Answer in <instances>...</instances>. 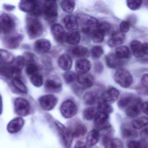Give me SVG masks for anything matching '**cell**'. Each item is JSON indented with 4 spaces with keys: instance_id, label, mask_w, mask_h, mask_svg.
I'll list each match as a JSON object with an SVG mask.
<instances>
[{
    "instance_id": "21",
    "label": "cell",
    "mask_w": 148,
    "mask_h": 148,
    "mask_svg": "<svg viewBox=\"0 0 148 148\" xmlns=\"http://www.w3.org/2000/svg\"><path fill=\"white\" fill-rule=\"evenodd\" d=\"M126 36L121 32H116L111 36L108 41L109 46L111 47H117L122 44L125 41Z\"/></svg>"
},
{
    "instance_id": "19",
    "label": "cell",
    "mask_w": 148,
    "mask_h": 148,
    "mask_svg": "<svg viewBox=\"0 0 148 148\" xmlns=\"http://www.w3.org/2000/svg\"><path fill=\"white\" fill-rule=\"evenodd\" d=\"M24 124V121L22 117H16L9 123L7 130L10 134H16L22 129Z\"/></svg>"
},
{
    "instance_id": "23",
    "label": "cell",
    "mask_w": 148,
    "mask_h": 148,
    "mask_svg": "<svg viewBox=\"0 0 148 148\" xmlns=\"http://www.w3.org/2000/svg\"><path fill=\"white\" fill-rule=\"evenodd\" d=\"M78 83L84 88H90L94 84L95 79L93 76L88 74H80L77 78Z\"/></svg>"
},
{
    "instance_id": "55",
    "label": "cell",
    "mask_w": 148,
    "mask_h": 148,
    "mask_svg": "<svg viewBox=\"0 0 148 148\" xmlns=\"http://www.w3.org/2000/svg\"><path fill=\"white\" fill-rule=\"evenodd\" d=\"M74 148H87V145L82 142L78 141L75 144Z\"/></svg>"
},
{
    "instance_id": "2",
    "label": "cell",
    "mask_w": 148,
    "mask_h": 148,
    "mask_svg": "<svg viewBox=\"0 0 148 148\" xmlns=\"http://www.w3.org/2000/svg\"><path fill=\"white\" fill-rule=\"evenodd\" d=\"M42 13L45 20L49 23H53L58 17V6L54 1H46L42 4Z\"/></svg>"
},
{
    "instance_id": "58",
    "label": "cell",
    "mask_w": 148,
    "mask_h": 148,
    "mask_svg": "<svg viewBox=\"0 0 148 148\" xmlns=\"http://www.w3.org/2000/svg\"><path fill=\"white\" fill-rule=\"evenodd\" d=\"M3 109V103L2 99L1 96L0 95V115L2 112Z\"/></svg>"
},
{
    "instance_id": "54",
    "label": "cell",
    "mask_w": 148,
    "mask_h": 148,
    "mask_svg": "<svg viewBox=\"0 0 148 148\" xmlns=\"http://www.w3.org/2000/svg\"><path fill=\"white\" fill-rule=\"evenodd\" d=\"M142 110L148 116V102H146L143 103L142 106Z\"/></svg>"
},
{
    "instance_id": "18",
    "label": "cell",
    "mask_w": 148,
    "mask_h": 148,
    "mask_svg": "<svg viewBox=\"0 0 148 148\" xmlns=\"http://www.w3.org/2000/svg\"><path fill=\"white\" fill-rule=\"evenodd\" d=\"M45 87L48 92L59 93L62 90V84L60 81L56 78H50L46 81Z\"/></svg>"
},
{
    "instance_id": "59",
    "label": "cell",
    "mask_w": 148,
    "mask_h": 148,
    "mask_svg": "<svg viewBox=\"0 0 148 148\" xmlns=\"http://www.w3.org/2000/svg\"><path fill=\"white\" fill-rule=\"evenodd\" d=\"M1 28H0V32H1Z\"/></svg>"
},
{
    "instance_id": "13",
    "label": "cell",
    "mask_w": 148,
    "mask_h": 148,
    "mask_svg": "<svg viewBox=\"0 0 148 148\" xmlns=\"http://www.w3.org/2000/svg\"><path fill=\"white\" fill-rule=\"evenodd\" d=\"M55 124L65 146L67 148H70L73 138L70 130L59 122L56 121Z\"/></svg>"
},
{
    "instance_id": "50",
    "label": "cell",
    "mask_w": 148,
    "mask_h": 148,
    "mask_svg": "<svg viewBox=\"0 0 148 148\" xmlns=\"http://www.w3.org/2000/svg\"><path fill=\"white\" fill-rule=\"evenodd\" d=\"M129 148H138L139 146V141L132 140L129 141L127 144Z\"/></svg>"
},
{
    "instance_id": "46",
    "label": "cell",
    "mask_w": 148,
    "mask_h": 148,
    "mask_svg": "<svg viewBox=\"0 0 148 148\" xmlns=\"http://www.w3.org/2000/svg\"><path fill=\"white\" fill-rule=\"evenodd\" d=\"M13 63L14 64V66H15L16 67L22 70L26 63V61L23 56H19L15 58Z\"/></svg>"
},
{
    "instance_id": "7",
    "label": "cell",
    "mask_w": 148,
    "mask_h": 148,
    "mask_svg": "<svg viewBox=\"0 0 148 148\" xmlns=\"http://www.w3.org/2000/svg\"><path fill=\"white\" fill-rule=\"evenodd\" d=\"M23 38V35L19 33L8 35L3 38V43L8 48L15 49L18 47Z\"/></svg>"
},
{
    "instance_id": "10",
    "label": "cell",
    "mask_w": 148,
    "mask_h": 148,
    "mask_svg": "<svg viewBox=\"0 0 148 148\" xmlns=\"http://www.w3.org/2000/svg\"><path fill=\"white\" fill-rule=\"evenodd\" d=\"M142 100L140 97L136 98L125 109L126 114L130 117H136L140 115L142 110Z\"/></svg>"
},
{
    "instance_id": "35",
    "label": "cell",
    "mask_w": 148,
    "mask_h": 148,
    "mask_svg": "<svg viewBox=\"0 0 148 148\" xmlns=\"http://www.w3.org/2000/svg\"><path fill=\"white\" fill-rule=\"evenodd\" d=\"M132 127L135 129H140L148 125V118L142 116L134 120L132 123Z\"/></svg>"
},
{
    "instance_id": "34",
    "label": "cell",
    "mask_w": 148,
    "mask_h": 148,
    "mask_svg": "<svg viewBox=\"0 0 148 148\" xmlns=\"http://www.w3.org/2000/svg\"><path fill=\"white\" fill-rule=\"evenodd\" d=\"M72 53L74 56L78 58H85L88 56L89 50L86 47L76 46L72 50Z\"/></svg>"
},
{
    "instance_id": "56",
    "label": "cell",
    "mask_w": 148,
    "mask_h": 148,
    "mask_svg": "<svg viewBox=\"0 0 148 148\" xmlns=\"http://www.w3.org/2000/svg\"><path fill=\"white\" fill-rule=\"evenodd\" d=\"M3 7L4 9L8 10V11H12V10H14L15 8V7L13 5L8 4H3Z\"/></svg>"
},
{
    "instance_id": "28",
    "label": "cell",
    "mask_w": 148,
    "mask_h": 148,
    "mask_svg": "<svg viewBox=\"0 0 148 148\" xmlns=\"http://www.w3.org/2000/svg\"><path fill=\"white\" fill-rule=\"evenodd\" d=\"M14 55L5 50L0 49V64L8 65L13 63L14 61Z\"/></svg>"
},
{
    "instance_id": "52",
    "label": "cell",
    "mask_w": 148,
    "mask_h": 148,
    "mask_svg": "<svg viewBox=\"0 0 148 148\" xmlns=\"http://www.w3.org/2000/svg\"><path fill=\"white\" fill-rule=\"evenodd\" d=\"M142 86L148 88V74H145L141 78Z\"/></svg>"
},
{
    "instance_id": "12",
    "label": "cell",
    "mask_w": 148,
    "mask_h": 148,
    "mask_svg": "<svg viewBox=\"0 0 148 148\" xmlns=\"http://www.w3.org/2000/svg\"><path fill=\"white\" fill-rule=\"evenodd\" d=\"M39 102L42 109L49 111L54 108L58 103V99L53 95H45L39 98Z\"/></svg>"
},
{
    "instance_id": "22",
    "label": "cell",
    "mask_w": 148,
    "mask_h": 148,
    "mask_svg": "<svg viewBox=\"0 0 148 148\" xmlns=\"http://www.w3.org/2000/svg\"><path fill=\"white\" fill-rule=\"evenodd\" d=\"M91 67L90 62L85 58H82L76 62V70L80 74H87Z\"/></svg>"
},
{
    "instance_id": "25",
    "label": "cell",
    "mask_w": 148,
    "mask_h": 148,
    "mask_svg": "<svg viewBox=\"0 0 148 148\" xmlns=\"http://www.w3.org/2000/svg\"><path fill=\"white\" fill-rule=\"evenodd\" d=\"M63 22L66 28L70 31H75L79 26L78 17L73 15H69L65 17Z\"/></svg>"
},
{
    "instance_id": "53",
    "label": "cell",
    "mask_w": 148,
    "mask_h": 148,
    "mask_svg": "<svg viewBox=\"0 0 148 148\" xmlns=\"http://www.w3.org/2000/svg\"><path fill=\"white\" fill-rule=\"evenodd\" d=\"M138 148H148V140L142 139L139 140Z\"/></svg>"
},
{
    "instance_id": "48",
    "label": "cell",
    "mask_w": 148,
    "mask_h": 148,
    "mask_svg": "<svg viewBox=\"0 0 148 148\" xmlns=\"http://www.w3.org/2000/svg\"><path fill=\"white\" fill-rule=\"evenodd\" d=\"M130 23L128 21H123L120 24V32L123 34L127 33L130 29Z\"/></svg>"
},
{
    "instance_id": "24",
    "label": "cell",
    "mask_w": 148,
    "mask_h": 148,
    "mask_svg": "<svg viewBox=\"0 0 148 148\" xmlns=\"http://www.w3.org/2000/svg\"><path fill=\"white\" fill-rule=\"evenodd\" d=\"M73 60L70 55L67 54L62 55L58 60L59 67L62 70L69 71L73 66Z\"/></svg>"
},
{
    "instance_id": "20",
    "label": "cell",
    "mask_w": 148,
    "mask_h": 148,
    "mask_svg": "<svg viewBox=\"0 0 148 148\" xmlns=\"http://www.w3.org/2000/svg\"><path fill=\"white\" fill-rule=\"evenodd\" d=\"M105 61L107 66L110 68H119L123 65L122 60L119 59L115 54L112 53L106 56Z\"/></svg>"
},
{
    "instance_id": "9",
    "label": "cell",
    "mask_w": 148,
    "mask_h": 148,
    "mask_svg": "<svg viewBox=\"0 0 148 148\" xmlns=\"http://www.w3.org/2000/svg\"><path fill=\"white\" fill-rule=\"evenodd\" d=\"M73 137L78 138L84 135L87 132L86 127L78 120H75L71 121L69 124V127Z\"/></svg>"
},
{
    "instance_id": "16",
    "label": "cell",
    "mask_w": 148,
    "mask_h": 148,
    "mask_svg": "<svg viewBox=\"0 0 148 148\" xmlns=\"http://www.w3.org/2000/svg\"><path fill=\"white\" fill-rule=\"evenodd\" d=\"M109 115L108 114L97 111L94 118L95 126L99 129H107L110 127L108 123Z\"/></svg>"
},
{
    "instance_id": "39",
    "label": "cell",
    "mask_w": 148,
    "mask_h": 148,
    "mask_svg": "<svg viewBox=\"0 0 148 148\" xmlns=\"http://www.w3.org/2000/svg\"><path fill=\"white\" fill-rule=\"evenodd\" d=\"M97 112V111L95 108H87L84 110L83 114L84 118L86 120H91L95 118Z\"/></svg>"
},
{
    "instance_id": "14",
    "label": "cell",
    "mask_w": 148,
    "mask_h": 148,
    "mask_svg": "<svg viewBox=\"0 0 148 148\" xmlns=\"http://www.w3.org/2000/svg\"><path fill=\"white\" fill-rule=\"evenodd\" d=\"M120 92L115 88L111 87L103 92L101 95L102 101L107 104L115 102L119 98Z\"/></svg>"
},
{
    "instance_id": "5",
    "label": "cell",
    "mask_w": 148,
    "mask_h": 148,
    "mask_svg": "<svg viewBox=\"0 0 148 148\" xmlns=\"http://www.w3.org/2000/svg\"><path fill=\"white\" fill-rule=\"evenodd\" d=\"M15 22L12 17L7 14L0 16V28L4 34H10L15 27Z\"/></svg>"
},
{
    "instance_id": "33",
    "label": "cell",
    "mask_w": 148,
    "mask_h": 148,
    "mask_svg": "<svg viewBox=\"0 0 148 148\" xmlns=\"http://www.w3.org/2000/svg\"><path fill=\"white\" fill-rule=\"evenodd\" d=\"M81 35L77 31H71L67 33L66 42L71 45H76L80 42Z\"/></svg>"
},
{
    "instance_id": "3",
    "label": "cell",
    "mask_w": 148,
    "mask_h": 148,
    "mask_svg": "<svg viewBox=\"0 0 148 148\" xmlns=\"http://www.w3.org/2000/svg\"><path fill=\"white\" fill-rule=\"evenodd\" d=\"M116 82L122 87H129L133 82V78L129 71L124 69H119L116 70L114 75Z\"/></svg>"
},
{
    "instance_id": "1",
    "label": "cell",
    "mask_w": 148,
    "mask_h": 148,
    "mask_svg": "<svg viewBox=\"0 0 148 148\" xmlns=\"http://www.w3.org/2000/svg\"><path fill=\"white\" fill-rule=\"evenodd\" d=\"M26 30L29 38L34 39L42 34L44 28L41 22L36 17L30 15L27 18Z\"/></svg>"
},
{
    "instance_id": "15",
    "label": "cell",
    "mask_w": 148,
    "mask_h": 148,
    "mask_svg": "<svg viewBox=\"0 0 148 148\" xmlns=\"http://www.w3.org/2000/svg\"><path fill=\"white\" fill-rule=\"evenodd\" d=\"M51 30L52 34L56 41L61 43L66 41L67 33L61 25L58 23L53 24Z\"/></svg>"
},
{
    "instance_id": "30",
    "label": "cell",
    "mask_w": 148,
    "mask_h": 148,
    "mask_svg": "<svg viewBox=\"0 0 148 148\" xmlns=\"http://www.w3.org/2000/svg\"><path fill=\"white\" fill-rule=\"evenodd\" d=\"M84 103L88 105H93L98 103L99 97L96 92L90 91L85 93L83 97Z\"/></svg>"
},
{
    "instance_id": "51",
    "label": "cell",
    "mask_w": 148,
    "mask_h": 148,
    "mask_svg": "<svg viewBox=\"0 0 148 148\" xmlns=\"http://www.w3.org/2000/svg\"><path fill=\"white\" fill-rule=\"evenodd\" d=\"M140 136L142 139L148 140V126L145 127L141 131Z\"/></svg>"
},
{
    "instance_id": "36",
    "label": "cell",
    "mask_w": 148,
    "mask_h": 148,
    "mask_svg": "<svg viewBox=\"0 0 148 148\" xmlns=\"http://www.w3.org/2000/svg\"><path fill=\"white\" fill-rule=\"evenodd\" d=\"M61 6L63 11L71 14L75 10V2L74 1H63L61 2Z\"/></svg>"
},
{
    "instance_id": "27",
    "label": "cell",
    "mask_w": 148,
    "mask_h": 148,
    "mask_svg": "<svg viewBox=\"0 0 148 148\" xmlns=\"http://www.w3.org/2000/svg\"><path fill=\"white\" fill-rule=\"evenodd\" d=\"M115 55L121 60L128 59L132 57V54L128 47L126 46H120L115 50Z\"/></svg>"
},
{
    "instance_id": "47",
    "label": "cell",
    "mask_w": 148,
    "mask_h": 148,
    "mask_svg": "<svg viewBox=\"0 0 148 148\" xmlns=\"http://www.w3.org/2000/svg\"><path fill=\"white\" fill-rule=\"evenodd\" d=\"M97 28L101 30L106 34L110 31L111 29V25L107 22H102L99 23Z\"/></svg>"
},
{
    "instance_id": "57",
    "label": "cell",
    "mask_w": 148,
    "mask_h": 148,
    "mask_svg": "<svg viewBox=\"0 0 148 148\" xmlns=\"http://www.w3.org/2000/svg\"><path fill=\"white\" fill-rule=\"evenodd\" d=\"M143 50L144 54L148 55V42L143 43Z\"/></svg>"
},
{
    "instance_id": "26",
    "label": "cell",
    "mask_w": 148,
    "mask_h": 148,
    "mask_svg": "<svg viewBox=\"0 0 148 148\" xmlns=\"http://www.w3.org/2000/svg\"><path fill=\"white\" fill-rule=\"evenodd\" d=\"M130 47L132 53L136 57L140 58L145 55L143 52V43L140 41L137 40L132 41L130 43Z\"/></svg>"
},
{
    "instance_id": "49",
    "label": "cell",
    "mask_w": 148,
    "mask_h": 148,
    "mask_svg": "<svg viewBox=\"0 0 148 148\" xmlns=\"http://www.w3.org/2000/svg\"><path fill=\"white\" fill-rule=\"evenodd\" d=\"M95 70L97 74L102 73L103 70V65L100 62H97L95 64Z\"/></svg>"
},
{
    "instance_id": "17",
    "label": "cell",
    "mask_w": 148,
    "mask_h": 148,
    "mask_svg": "<svg viewBox=\"0 0 148 148\" xmlns=\"http://www.w3.org/2000/svg\"><path fill=\"white\" fill-rule=\"evenodd\" d=\"M34 48L35 51L38 54H46L51 49V42L47 39H40L35 43Z\"/></svg>"
},
{
    "instance_id": "44",
    "label": "cell",
    "mask_w": 148,
    "mask_h": 148,
    "mask_svg": "<svg viewBox=\"0 0 148 148\" xmlns=\"http://www.w3.org/2000/svg\"><path fill=\"white\" fill-rule=\"evenodd\" d=\"M91 55L94 59H99L104 53L103 48L101 46H97L93 47L91 50Z\"/></svg>"
},
{
    "instance_id": "37",
    "label": "cell",
    "mask_w": 148,
    "mask_h": 148,
    "mask_svg": "<svg viewBox=\"0 0 148 148\" xmlns=\"http://www.w3.org/2000/svg\"><path fill=\"white\" fill-rule=\"evenodd\" d=\"M92 41L95 43H101L103 41L105 37V33L97 28L91 34Z\"/></svg>"
},
{
    "instance_id": "38",
    "label": "cell",
    "mask_w": 148,
    "mask_h": 148,
    "mask_svg": "<svg viewBox=\"0 0 148 148\" xmlns=\"http://www.w3.org/2000/svg\"><path fill=\"white\" fill-rule=\"evenodd\" d=\"M12 83L16 89L20 93L23 94H27L28 89L27 87L19 78L13 79Z\"/></svg>"
},
{
    "instance_id": "8",
    "label": "cell",
    "mask_w": 148,
    "mask_h": 148,
    "mask_svg": "<svg viewBox=\"0 0 148 148\" xmlns=\"http://www.w3.org/2000/svg\"><path fill=\"white\" fill-rule=\"evenodd\" d=\"M60 109L63 117L70 119L76 114L77 108L74 102L71 100H67L62 104Z\"/></svg>"
},
{
    "instance_id": "29",
    "label": "cell",
    "mask_w": 148,
    "mask_h": 148,
    "mask_svg": "<svg viewBox=\"0 0 148 148\" xmlns=\"http://www.w3.org/2000/svg\"><path fill=\"white\" fill-rule=\"evenodd\" d=\"M100 133L97 129H94L89 132L86 138V143L89 147L95 146L99 141Z\"/></svg>"
},
{
    "instance_id": "32",
    "label": "cell",
    "mask_w": 148,
    "mask_h": 148,
    "mask_svg": "<svg viewBox=\"0 0 148 148\" xmlns=\"http://www.w3.org/2000/svg\"><path fill=\"white\" fill-rule=\"evenodd\" d=\"M121 133L123 137L126 138L134 139L138 136V133L135 129L127 125H123L122 127Z\"/></svg>"
},
{
    "instance_id": "42",
    "label": "cell",
    "mask_w": 148,
    "mask_h": 148,
    "mask_svg": "<svg viewBox=\"0 0 148 148\" xmlns=\"http://www.w3.org/2000/svg\"><path fill=\"white\" fill-rule=\"evenodd\" d=\"M30 81L35 87H40L43 84V77L42 75L38 73L31 76Z\"/></svg>"
},
{
    "instance_id": "40",
    "label": "cell",
    "mask_w": 148,
    "mask_h": 148,
    "mask_svg": "<svg viewBox=\"0 0 148 148\" xmlns=\"http://www.w3.org/2000/svg\"><path fill=\"white\" fill-rule=\"evenodd\" d=\"M113 108L110 104H107L102 101L98 103L97 108V111L98 112L109 115L113 112Z\"/></svg>"
},
{
    "instance_id": "4",
    "label": "cell",
    "mask_w": 148,
    "mask_h": 148,
    "mask_svg": "<svg viewBox=\"0 0 148 148\" xmlns=\"http://www.w3.org/2000/svg\"><path fill=\"white\" fill-rule=\"evenodd\" d=\"M78 19L79 22H81L82 31L86 34H91L97 28L99 24L98 20L91 16L78 17Z\"/></svg>"
},
{
    "instance_id": "6",
    "label": "cell",
    "mask_w": 148,
    "mask_h": 148,
    "mask_svg": "<svg viewBox=\"0 0 148 148\" xmlns=\"http://www.w3.org/2000/svg\"><path fill=\"white\" fill-rule=\"evenodd\" d=\"M14 107L16 114L20 116H26L30 112V104L27 100L23 98L19 97L14 100Z\"/></svg>"
},
{
    "instance_id": "11",
    "label": "cell",
    "mask_w": 148,
    "mask_h": 148,
    "mask_svg": "<svg viewBox=\"0 0 148 148\" xmlns=\"http://www.w3.org/2000/svg\"><path fill=\"white\" fill-rule=\"evenodd\" d=\"M21 70L14 66H0V75L13 80L20 78Z\"/></svg>"
},
{
    "instance_id": "43",
    "label": "cell",
    "mask_w": 148,
    "mask_h": 148,
    "mask_svg": "<svg viewBox=\"0 0 148 148\" xmlns=\"http://www.w3.org/2000/svg\"><path fill=\"white\" fill-rule=\"evenodd\" d=\"M77 76L75 72L72 71H66L63 74V78L67 83L70 84L77 80Z\"/></svg>"
},
{
    "instance_id": "45",
    "label": "cell",
    "mask_w": 148,
    "mask_h": 148,
    "mask_svg": "<svg viewBox=\"0 0 148 148\" xmlns=\"http://www.w3.org/2000/svg\"><path fill=\"white\" fill-rule=\"evenodd\" d=\"M143 1L140 0H128L127 1V6L129 8L132 10H136L140 8Z\"/></svg>"
},
{
    "instance_id": "31",
    "label": "cell",
    "mask_w": 148,
    "mask_h": 148,
    "mask_svg": "<svg viewBox=\"0 0 148 148\" xmlns=\"http://www.w3.org/2000/svg\"><path fill=\"white\" fill-rule=\"evenodd\" d=\"M105 148H123V144L121 140L118 139L105 138L103 139Z\"/></svg>"
},
{
    "instance_id": "41",
    "label": "cell",
    "mask_w": 148,
    "mask_h": 148,
    "mask_svg": "<svg viewBox=\"0 0 148 148\" xmlns=\"http://www.w3.org/2000/svg\"><path fill=\"white\" fill-rule=\"evenodd\" d=\"M40 67L35 63H28L26 67V72L27 74L32 76L36 74H38Z\"/></svg>"
}]
</instances>
